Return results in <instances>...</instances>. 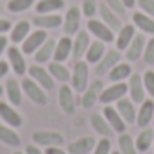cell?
<instances>
[{
    "label": "cell",
    "mask_w": 154,
    "mask_h": 154,
    "mask_svg": "<svg viewBox=\"0 0 154 154\" xmlns=\"http://www.w3.org/2000/svg\"><path fill=\"white\" fill-rule=\"evenodd\" d=\"M133 23H134V27H138L143 34H151L154 36V18L152 16H149V14H145V13H134L133 14Z\"/></svg>",
    "instance_id": "22"
},
{
    "label": "cell",
    "mask_w": 154,
    "mask_h": 154,
    "mask_svg": "<svg viewBox=\"0 0 154 154\" xmlns=\"http://www.w3.org/2000/svg\"><path fill=\"white\" fill-rule=\"evenodd\" d=\"M93 154H111V142H109V138L102 136V140L97 142V145L93 149Z\"/></svg>",
    "instance_id": "39"
},
{
    "label": "cell",
    "mask_w": 154,
    "mask_h": 154,
    "mask_svg": "<svg viewBox=\"0 0 154 154\" xmlns=\"http://www.w3.org/2000/svg\"><path fill=\"white\" fill-rule=\"evenodd\" d=\"M90 122H91V127H93V131L95 133H99L100 136H104V138H109L115 131H113V127L109 125V122L104 118V115H99V113H93L91 118H90Z\"/></svg>",
    "instance_id": "21"
},
{
    "label": "cell",
    "mask_w": 154,
    "mask_h": 154,
    "mask_svg": "<svg viewBox=\"0 0 154 154\" xmlns=\"http://www.w3.org/2000/svg\"><path fill=\"white\" fill-rule=\"evenodd\" d=\"M2 93H4V88H2V86H0V97H2Z\"/></svg>",
    "instance_id": "50"
},
{
    "label": "cell",
    "mask_w": 154,
    "mask_h": 154,
    "mask_svg": "<svg viewBox=\"0 0 154 154\" xmlns=\"http://www.w3.org/2000/svg\"><path fill=\"white\" fill-rule=\"evenodd\" d=\"M102 115H104V118L109 122V125L113 127V131L115 133H125V129H127V124H125V120L120 116V113L116 111V108H113V106H106L104 108V111H102Z\"/></svg>",
    "instance_id": "16"
},
{
    "label": "cell",
    "mask_w": 154,
    "mask_h": 154,
    "mask_svg": "<svg viewBox=\"0 0 154 154\" xmlns=\"http://www.w3.org/2000/svg\"><path fill=\"white\" fill-rule=\"evenodd\" d=\"M95 145H97V142H95L93 136H82V138H79V140L72 142L68 145L66 152L68 154H88L95 149Z\"/></svg>",
    "instance_id": "18"
},
{
    "label": "cell",
    "mask_w": 154,
    "mask_h": 154,
    "mask_svg": "<svg viewBox=\"0 0 154 154\" xmlns=\"http://www.w3.org/2000/svg\"><path fill=\"white\" fill-rule=\"evenodd\" d=\"M0 118L5 124H9V127H20L22 125V116L13 109V106H9L5 102H0Z\"/></svg>",
    "instance_id": "24"
},
{
    "label": "cell",
    "mask_w": 154,
    "mask_h": 154,
    "mask_svg": "<svg viewBox=\"0 0 154 154\" xmlns=\"http://www.w3.org/2000/svg\"><path fill=\"white\" fill-rule=\"evenodd\" d=\"M134 36H136V32H134V25H131V23L122 25V29L118 31V34H116V38H115L116 48H118V50H125V48L129 47V43L133 41Z\"/></svg>",
    "instance_id": "23"
},
{
    "label": "cell",
    "mask_w": 154,
    "mask_h": 154,
    "mask_svg": "<svg viewBox=\"0 0 154 154\" xmlns=\"http://www.w3.org/2000/svg\"><path fill=\"white\" fill-rule=\"evenodd\" d=\"M120 57H122V54H120V50L115 48V50H106V54H104V57L97 63V66H95V72H97V75H106L115 65L120 63Z\"/></svg>",
    "instance_id": "10"
},
{
    "label": "cell",
    "mask_w": 154,
    "mask_h": 154,
    "mask_svg": "<svg viewBox=\"0 0 154 154\" xmlns=\"http://www.w3.org/2000/svg\"><path fill=\"white\" fill-rule=\"evenodd\" d=\"M122 4L125 5V9H131V7H134L136 0H122Z\"/></svg>",
    "instance_id": "49"
},
{
    "label": "cell",
    "mask_w": 154,
    "mask_h": 154,
    "mask_svg": "<svg viewBox=\"0 0 154 154\" xmlns=\"http://www.w3.org/2000/svg\"><path fill=\"white\" fill-rule=\"evenodd\" d=\"M7 72H9V63H5V61H0V79L7 75Z\"/></svg>",
    "instance_id": "45"
},
{
    "label": "cell",
    "mask_w": 154,
    "mask_h": 154,
    "mask_svg": "<svg viewBox=\"0 0 154 154\" xmlns=\"http://www.w3.org/2000/svg\"><path fill=\"white\" fill-rule=\"evenodd\" d=\"M63 5H65V0H39L36 4V11L38 14H47V13H54L61 9Z\"/></svg>",
    "instance_id": "35"
},
{
    "label": "cell",
    "mask_w": 154,
    "mask_h": 154,
    "mask_svg": "<svg viewBox=\"0 0 154 154\" xmlns=\"http://www.w3.org/2000/svg\"><path fill=\"white\" fill-rule=\"evenodd\" d=\"M0 142L9 145V147H18L20 145V136L13 131V127L0 125Z\"/></svg>",
    "instance_id": "34"
},
{
    "label": "cell",
    "mask_w": 154,
    "mask_h": 154,
    "mask_svg": "<svg viewBox=\"0 0 154 154\" xmlns=\"http://www.w3.org/2000/svg\"><path fill=\"white\" fill-rule=\"evenodd\" d=\"M88 77H90V70H88V63L84 61H75L74 65V72H72V88L75 91H84L88 88Z\"/></svg>",
    "instance_id": "2"
},
{
    "label": "cell",
    "mask_w": 154,
    "mask_h": 154,
    "mask_svg": "<svg viewBox=\"0 0 154 154\" xmlns=\"http://www.w3.org/2000/svg\"><path fill=\"white\" fill-rule=\"evenodd\" d=\"M111 154H120V151H118V152H111Z\"/></svg>",
    "instance_id": "51"
},
{
    "label": "cell",
    "mask_w": 154,
    "mask_h": 154,
    "mask_svg": "<svg viewBox=\"0 0 154 154\" xmlns=\"http://www.w3.org/2000/svg\"><path fill=\"white\" fill-rule=\"evenodd\" d=\"M29 75H31V79H34L43 90H54V77L50 75V72L45 70L43 66H39V65L31 66Z\"/></svg>",
    "instance_id": "12"
},
{
    "label": "cell",
    "mask_w": 154,
    "mask_h": 154,
    "mask_svg": "<svg viewBox=\"0 0 154 154\" xmlns=\"http://www.w3.org/2000/svg\"><path fill=\"white\" fill-rule=\"evenodd\" d=\"M29 31H31V23L29 22H25V20L18 22L13 27V31H11V41L13 43H22L23 39L29 36Z\"/></svg>",
    "instance_id": "33"
},
{
    "label": "cell",
    "mask_w": 154,
    "mask_h": 154,
    "mask_svg": "<svg viewBox=\"0 0 154 154\" xmlns=\"http://www.w3.org/2000/svg\"><path fill=\"white\" fill-rule=\"evenodd\" d=\"M116 111L120 113V116L125 120V124H136V108H134V102L131 99H120L116 102Z\"/></svg>",
    "instance_id": "17"
},
{
    "label": "cell",
    "mask_w": 154,
    "mask_h": 154,
    "mask_svg": "<svg viewBox=\"0 0 154 154\" xmlns=\"http://www.w3.org/2000/svg\"><path fill=\"white\" fill-rule=\"evenodd\" d=\"M79 23H81V11L79 7H70L66 11V16L63 20V31L66 36H72L79 32Z\"/></svg>",
    "instance_id": "15"
},
{
    "label": "cell",
    "mask_w": 154,
    "mask_h": 154,
    "mask_svg": "<svg viewBox=\"0 0 154 154\" xmlns=\"http://www.w3.org/2000/svg\"><path fill=\"white\" fill-rule=\"evenodd\" d=\"M32 23L36 27H39V29H56V27H59L63 23V18L59 14H50V13H47V14H36L34 20H32Z\"/></svg>",
    "instance_id": "20"
},
{
    "label": "cell",
    "mask_w": 154,
    "mask_h": 154,
    "mask_svg": "<svg viewBox=\"0 0 154 154\" xmlns=\"http://www.w3.org/2000/svg\"><path fill=\"white\" fill-rule=\"evenodd\" d=\"M54 48H56V43H54V39H48L39 47L38 50L34 52V59H36V63L38 65H43V63H47L52 56H54Z\"/></svg>",
    "instance_id": "30"
},
{
    "label": "cell",
    "mask_w": 154,
    "mask_h": 154,
    "mask_svg": "<svg viewBox=\"0 0 154 154\" xmlns=\"http://www.w3.org/2000/svg\"><path fill=\"white\" fill-rule=\"evenodd\" d=\"M7 57H9V65L13 66V72L16 75H23L27 72V63L23 57V52L16 47H9L7 48Z\"/></svg>",
    "instance_id": "13"
},
{
    "label": "cell",
    "mask_w": 154,
    "mask_h": 154,
    "mask_svg": "<svg viewBox=\"0 0 154 154\" xmlns=\"http://www.w3.org/2000/svg\"><path fill=\"white\" fill-rule=\"evenodd\" d=\"M152 147H154V142H152Z\"/></svg>",
    "instance_id": "53"
},
{
    "label": "cell",
    "mask_w": 154,
    "mask_h": 154,
    "mask_svg": "<svg viewBox=\"0 0 154 154\" xmlns=\"http://www.w3.org/2000/svg\"><path fill=\"white\" fill-rule=\"evenodd\" d=\"M22 90L25 91V95L38 106L47 104V93L43 91V88L39 86L34 79H23L22 81Z\"/></svg>",
    "instance_id": "3"
},
{
    "label": "cell",
    "mask_w": 154,
    "mask_h": 154,
    "mask_svg": "<svg viewBox=\"0 0 154 154\" xmlns=\"http://www.w3.org/2000/svg\"><path fill=\"white\" fill-rule=\"evenodd\" d=\"M88 47H90V36H88V32L86 31H79L75 39H74V45H72V56H74L75 61H79L82 56H86Z\"/></svg>",
    "instance_id": "19"
},
{
    "label": "cell",
    "mask_w": 154,
    "mask_h": 154,
    "mask_svg": "<svg viewBox=\"0 0 154 154\" xmlns=\"http://www.w3.org/2000/svg\"><path fill=\"white\" fill-rule=\"evenodd\" d=\"M72 45H74V41H70V38H61L57 41V45H56V48H54V61H57V63H63L65 59H68L70 57V52H72Z\"/></svg>",
    "instance_id": "28"
},
{
    "label": "cell",
    "mask_w": 154,
    "mask_h": 154,
    "mask_svg": "<svg viewBox=\"0 0 154 154\" xmlns=\"http://www.w3.org/2000/svg\"><path fill=\"white\" fill-rule=\"evenodd\" d=\"M145 45H147V39L143 34H136L133 41L129 43V47L125 48V59L129 63H134L138 61L142 56H143V50H145Z\"/></svg>",
    "instance_id": "11"
},
{
    "label": "cell",
    "mask_w": 154,
    "mask_h": 154,
    "mask_svg": "<svg viewBox=\"0 0 154 154\" xmlns=\"http://www.w3.org/2000/svg\"><path fill=\"white\" fill-rule=\"evenodd\" d=\"M142 77H143V86H145L147 95L154 99V70H147Z\"/></svg>",
    "instance_id": "38"
},
{
    "label": "cell",
    "mask_w": 154,
    "mask_h": 154,
    "mask_svg": "<svg viewBox=\"0 0 154 154\" xmlns=\"http://www.w3.org/2000/svg\"><path fill=\"white\" fill-rule=\"evenodd\" d=\"M152 142H154V129L143 127V129L140 131V134L136 136L134 145H136L138 152H145V151H149V149L152 147Z\"/></svg>",
    "instance_id": "25"
},
{
    "label": "cell",
    "mask_w": 154,
    "mask_h": 154,
    "mask_svg": "<svg viewBox=\"0 0 154 154\" xmlns=\"http://www.w3.org/2000/svg\"><path fill=\"white\" fill-rule=\"evenodd\" d=\"M7 31H11V23L7 20H0V34H4Z\"/></svg>",
    "instance_id": "46"
},
{
    "label": "cell",
    "mask_w": 154,
    "mask_h": 154,
    "mask_svg": "<svg viewBox=\"0 0 154 154\" xmlns=\"http://www.w3.org/2000/svg\"><path fill=\"white\" fill-rule=\"evenodd\" d=\"M88 32H91L95 38L104 41V43H111L115 39V32L104 22H99V20H93V18L88 20Z\"/></svg>",
    "instance_id": "6"
},
{
    "label": "cell",
    "mask_w": 154,
    "mask_h": 154,
    "mask_svg": "<svg viewBox=\"0 0 154 154\" xmlns=\"http://www.w3.org/2000/svg\"><path fill=\"white\" fill-rule=\"evenodd\" d=\"M102 90H104V84H102L100 79H97L91 84H88V88L82 91V108H86V109L93 108L97 104V100L100 99Z\"/></svg>",
    "instance_id": "7"
},
{
    "label": "cell",
    "mask_w": 154,
    "mask_h": 154,
    "mask_svg": "<svg viewBox=\"0 0 154 154\" xmlns=\"http://www.w3.org/2000/svg\"><path fill=\"white\" fill-rule=\"evenodd\" d=\"M100 9V16H102V22L115 32V31H120L122 29V22H120V18H118V14H116L113 9H109L108 5H100L99 7Z\"/></svg>",
    "instance_id": "27"
},
{
    "label": "cell",
    "mask_w": 154,
    "mask_h": 154,
    "mask_svg": "<svg viewBox=\"0 0 154 154\" xmlns=\"http://www.w3.org/2000/svg\"><path fill=\"white\" fill-rule=\"evenodd\" d=\"M25 152H27V154H45V152H41V149H39L36 143H32V145H27Z\"/></svg>",
    "instance_id": "44"
},
{
    "label": "cell",
    "mask_w": 154,
    "mask_h": 154,
    "mask_svg": "<svg viewBox=\"0 0 154 154\" xmlns=\"http://www.w3.org/2000/svg\"><path fill=\"white\" fill-rule=\"evenodd\" d=\"M7 48V38H4V36H0V56H2V52Z\"/></svg>",
    "instance_id": "48"
},
{
    "label": "cell",
    "mask_w": 154,
    "mask_h": 154,
    "mask_svg": "<svg viewBox=\"0 0 154 154\" xmlns=\"http://www.w3.org/2000/svg\"><path fill=\"white\" fill-rule=\"evenodd\" d=\"M127 93L134 104H142L147 99V91L143 86V77L140 74H131L129 82H127Z\"/></svg>",
    "instance_id": "1"
},
{
    "label": "cell",
    "mask_w": 154,
    "mask_h": 154,
    "mask_svg": "<svg viewBox=\"0 0 154 154\" xmlns=\"http://www.w3.org/2000/svg\"><path fill=\"white\" fill-rule=\"evenodd\" d=\"M57 99H59V106H61V109L65 111V113H68V115H72L74 111H75V99H74V90L65 82L61 88H59V95H57Z\"/></svg>",
    "instance_id": "14"
},
{
    "label": "cell",
    "mask_w": 154,
    "mask_h": 154,
    "mask_svg": "<svg viewBox=\"0 0 154 154\" xmlns=\"http://www.w3.org/2000/svg\"><path fill=\"white\" fill-rule=\"evenodd\" d=\"M125 95H127V84L122 81V82H113L109 88H104L99 100L102 104H113V102H118L120 99H124Z\"/></svg>",
    "instance_id": "4"
},
{
    "label": "cell",
    "mask_w": 154,
    "mask_h": 154,
    "mask_svg": "<svg viewBox=\"0 0 154 154\" xmlns=\"http://www.w3.org/2000/svg\"><path fill=\"white\" fill-rule=\"evenodd\" d=\"M48 72H50V75L54 77L56 81H59V82H63V84L70 81V70H68L65 65L57 63V61H54V63L48 65Z\"/></svg>",
    "instance_id": "32"
},
{
    "label": "cell",
    "mask_w": 154,
    "mask_h": 154,
    "mask_svg": "<svg viewBox=\"0 0 154 154\" xmlns=\"http://www.w3.org/2000/svg\"><path fill=\"white\" fill-rule=\"evenodd\" d=\"M143 61L147 63V65H154V36L149 41H147V45H145V50H143Z\"/></svg>",
    "instance_id": "40"
},
{
    "label": "cell",
    "mask_w": 154,
    "mask_h": 154,
    "mask_svg": "<svg viewBox=\"0 0 154 154\" xmlns=\"http://www.w3.org/2000/svg\"><path fill=\"white\" fill-rule=\"evenodd\" d=\"M154 120V100L152 99H145L140 104V109L136 111V125L140 129L149 127Z\"/></svg>",
    "instance_id": "8"
},
{
    "label": "cell",
    "mask_w": 154,
    "mask_h": 154,
    "mask_svg": "<svg viewBox=\"0 0 154 154\" xmlns=\"http://www.w3.org/2000/svg\"><path fill=\"white\" fill-rule=\"evenodd\" d=\"M45 154H68V152L63 151V149H59V147H47Z\"/></svg>",
    "instance_id": "47"
},
{
    "label": "cell",
    "mask_w": 154,
    "mask_h": 154,
    "mask_svg": "<svg viewBox=\"0 0 154 154\" xmlns=\"http://www.w3.org/2000/svg\"><path fill=\"white\" fill-rule=\"evenodd\" d=\"M104 54H106L104 41L97 39V41L90 43V47H88V50H86V61H88V63H95V65H97V63L104 57Z\"/></svg>",
    "instance_id": "29"
},
{
    "label": "cell",
    "mask_w": 154,
    "mask_h": 154,
    "mask_svg": "<svg viewBox=\"0 0 154 154\" xmlns=\"http://www.w3.org/2000/svg\"><path fill=\"white\" fill-rule=\"evenodd\" d=\"M136 4L142 9V13H145V14L154 18V0H136Z\"/></svg>",
    "instance_id": "42"
},
{
    "label": "cell",
    "mask_w": 154,
    "mask_h": 154,
    "mask_svg": "<svg viewBox=\"0 0 154 154\" xmlns=\"http://www.w3.org/2000/svg\"><path fill=\"white\" fill-rule=\"evenodd\" d=\"M106 5L109 9H113L116 14H120V16L125 14V5L122 4V0H106Z\"/></svg>",
    "instance_id": "43"
},
{
    "label": "cell",
    "mask_w": 154,
    "mask_h": 154,
    "mask_svg": "<svg viewBox=\"0 0 154 154\" xmlns=\"http://www.w3.org/2000/svg\"><path fill=\"white\" fill-rule=\"evenodd\" d=\"M14 154H22V152H14Z\"/></svg>",
    "instance_id": "52"
},
{
    "label": "cell",
    "mask_w": 154,
    "mask_h": 154,
    "mask_svg": "<svg viewBox=\"0 0 154 154\" xmlns=\"http://www.w3.org/2000/svg\"><path fill=\"white\" fill-rule=\"evenodd\" d=\"M152 124H154V120H152Z\"/></svg>",
    "instance_id": "54"
},
{
    "label": "cell",
    "mask_w": 154,
    "mask_h": 154,
    "mask_svg": "<svg viewBox=\"0 0 154 154\" xmlns=\"http://www.w3.org/2000/svg\"><path fill=\"white\" fill-rule=\"evenodd\" d=\"M5 93H7V99L13 106H20L22 104V88L20 84L14 81V79H9L5 82Z\"/></svg>",
    "instance_id": "31"
},
{
    "label": "cell",
    "mask_w": 154,
    "mask_h": 154,
    "mask_svg": "<svg viewBox=\"0 0 154 154\" xmlns=\"http://www.w3.org/2000/svg\"><path fill=\"white\" fill-rule=\"evenodd\" d=\"M81 11L84 13V16L93 18V14L97 13V0H82V7Z\"/></svg>",
    "instance_id": "41"
},
{
    "label": "cell",
    "mask_w": 154,
    "mask_h": 154,
    "mask_svg": "<svg viewBox=\"0 0 154 154\" xmlns=\"http://www.w3.org/2000/svg\"><path fill=\"white\" fill-rule=\"evenodd\" d=\"M118 149H120V154H138V149L134 145V140L127 133H122L118 136Z\"/></svg>",
    "instance_id": "36"
},
{
    "label": "cell",
    "mask_w": 154,
    "mask_h": 154,
    "mask_svg": "<svg viewBox=\"0 0 154 154\" xmlns=\"http://www.w3.org/2000/svg\"><path fill=\"white\" fill-rule=\"evenodd\" d=\"M32 4H34V0H9L7 9H9L11 13H23V11H27Z\"/></svg>",
    "instance_id": "37"
},
{
    "label": "cell",
    "mask_w": 154,
    "mask_h": 154,
    "mask_svg": "<svg viewBox=\"0 0 154 154\" xmlns=\"http://www.w3.org/2000/svg\"><path fill=\"white\" fill-rule=\"evenodd\" d=\"M32 142L38 147H59V145H63L65 138H63V134L54 133V131H36L32 134Z\"/></svg>",
    "instance_id": "5"
},
{
    "label": "cell",
    "mask_w": 154,
    "mask_h": 154,
    "mask_svg": "<svg viewBox=\"0 0 154 154\" xmlns=\"http://www.w3.org/2000/svg\"><path fill=\"white\" fill-rule=\"evenodd\" d=\"M131 74H133V68H131L129 63H118V65H115V66L108 72V77H109L111 82H122V81L129 79Z\"/></svg>",
    "instance_id": "26"
},
{
    "label": "cell",
    "mask_w": 154,
    "mask_h": 154,
    "mask_svg": "<svg viewBox=\"0 0 154 154\" xmlns=\"http://www.w3.org/2000/svg\"><path fill=\"white\" fill-rule=\"evenodd\" d=\"M47 32H45V29H38V31H34V32H31L27 38L22 41V52L23 54H32V52H36L39 47L47 41Z\"/></svg>",
    "instance_id": "9"
}]
</instances>
